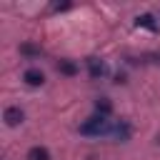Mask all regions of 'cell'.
<instances>
[{"mask_svg": "<svg viewBox=\"0 0 160 160\" xmlns=\"http://www.w3.org/2000/svg\"><path fill=\"white\" fill-rule=\"evenodd\" d=\"M22 80H25L30 88H38V85H42V82H45V75H42L38 68H28V70L22 72Z\"/></svg>", "mask_w": 160, "mask_h": 160, "instance_id": "4", "label": "cell"}, {"mask_svg": "<svg viewBox=\"0 0 160 160\" xmlns=\"http://www.w3.org/2000/svg\"><path fill=\"white\" fill-rule=\"evenodd\" d=\"M112 112V102L108 100V98H100V100H95V115H102V118H108Z\"/></svg>", "mask_w": 160, "mask_h": 160, "instance_id": "8", "label": "cell"}, {"mask_svg": "<svg viewBox=\"0 0 160 160\" xmlns=\"http://www.w3.org/2000/svg\"><path fill=\"white\" fill-rule=\"evenodd\" d=\"M115 140H120V142H125L128 138H130V125L125 122V120H120V122H115L112 125V132H110Z\"/></svg>", "mask_w": 160, "mask_h": 160, "instance_id": "6", "label": "cell"}, {"mask_svg": "<svg viewBox=\"0 0 160 160\" xmlns=\"http://www.w3.org/2000/svg\"><path fill=\"white\" fill-rule=\"evenodd\" d=\"M20 52H22V55H30V58H35V55H40V48H38V45H30V42H25V45H20Z\"/></svg>", "mask_w": 160, "mask_h": 160, "instance_id": "10", "label": "cell"}, {"mask_svg": "<svg viewBox=\"0 0 160 160\" xmlns=\"http://www.w3.org/2000/svg\"><path fill=\"white\" fill-rule=\"evenodd\" d=\"M135 25H138V28H145V30H150V32H158V20H155V15H150V12L138 15V18H135Z\"/></svg>", "mask_w": 160, "mask_h": 160, "instance_id": "5", "label": "cell"}, {"mask_svg": "<svg viewBox=\"0 0 160 160\" xmlns=\"http://www.w3.org/2000/svg\"><path fill=\"white\" fill-rule=\"evenodd\" d=\"M58 70H60L62 75H68V78L78 75V65H75L72 60H60V62H58Z\"/></svg>", "mask_w": 160, "mask_h": 160, "instance_id": "9", "label": "cell"}, {"mask_svg": "<svg viewBox=\"0 0 160 160\" xmlns=\"http://www.w3.org/2000/svg\"><path fill=\"white\" fill-rule=\"evenodd\" d=\"M2 120H5L10 128H15V125H20V122L25 120V112H22L18 105H10V108H5V115H2Z\"/></svg>", "mask_w": 160, "mask_h": 160, "instance_id": "2", "label": "cell"}, {"mask_svg": "<svg viewBox=\"0 0 160 160\" xmlns=\"http://www.w3.org/2000/svg\"><path fill=\"white\" fill-rule=\"evenodd\" d=\"M88 72H90V78H102L105 72H108V65L100 60V58H88Z\"/></svg>", "mask_w": 160, "mask_h": 160, "instance_id": "3", "label": "cell"}, {"mask_svg": "<svg viewBox=\"0 0 160 160\" xmlns=\"http://www.w3.org/2000/svg\"><path fill=\"white\" fill-rule=\"evenodd\" d=\"M50 10H52V12H60V10H70V2H52V5H50Z\"/></svg>", "mask_w": 160, "mask_h": 160, "instance_id": "11", "label": "cell"}, {"mask_svg": "<svg viewBox=\"0 0 160 160\" xmlns=\"http://www.w3.org/2000/svg\"><path fill=\"white\" fill-rule=\"evenodd\" d=\"M80 132H82V135L100 138V135H110V132H112V125H110L108 118H102V115H92V118H88V120L80 125Z\"/></svg>", "mask_w": 160, "mask_h": 160, "instance_id": "1", "label": "cell"}, {"mask_svg": "<svg viewBox=\"0 0 160 160\" xmlns=\"http://www.w3.org/2000/svg\"><path fill=\"white\" fill-rule=\"evenodd\" d=\"M25 160H50V152H48V148L35 145V148H30V150H28Z\"/></svg>", "mask_w": 160, "mask_h": 160, "instance_id": "7", "label": "cell"}]
</instances>
